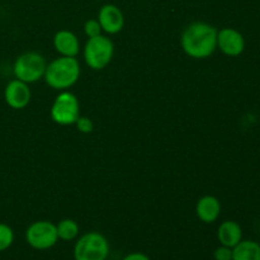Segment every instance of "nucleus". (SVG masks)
<instances>
[{
  "label": "nucleus",
  "mask_w": 260,
  "mask_h": 260,
  "mask_svg": "<svg viewBox=\"0 0 260 260\" xmlns=\"http://www.w3.org/2000/svg\"><path fill=\"white\" fill-rule=\"evenodd\" d=\"M46 66L47 65L42 55L37 52H27L15 60L13 73L18 80L29 84L43 78Z\"/></svg>",
  "instance_id": "39448f33"
},
{
  "label": "nucleus",
  "mask_w": 260,
  "mask_h": 260,
  "mask_svg": "<svg viewBox=\"0 0 260 260\" xmlns=\"http://www.w3.org/2000/svg\"><path fill=\"white\" fill-rule=\"evenodd\" d=\"M215 260H233V249L229 246H218L213 253Z\"/></svg>",
  "instance_id": "6ab92c4d"
},
{
  "label": "nucleus",
  "mask_w": 260,
  "mask_h": 260,
  "mask_svg": "<svg viewBox=\"0 0 260 260\" xmlns=\"http://www.w3.org/2000/svg\"><path fill=\"white\" fill-rule=\"evenodd\" d=\"M233 260H260V244L253 240H241L233 248Z\"/></svg>",
  "instance_id": "4468645a"
},
{
  "label": "nucleus",
  "mask_w": 260,
  "mask_h": 260,
  "mask_svg": "<svg viewBox=\"0 0 260 260\" xmlns=\"http://www.w3.org/2000/svg\"><path fill=\"white\" fill-rule=\"evenodd\" d=\"M217 32L213 25L205 22H194L182 33L180 45L189 57L207 58L217 48Z\"/></svg>",
  "instance_id": "f257e3e1"
},
{
  "label": "nucleus",
  "mask_w": 260,
  "mask_h": 260,
  "mask_svg": "<svg viewBox=\"0 0 260 260\" xmlns=\"http://www.w3.org/2000/svg\"><path fill=\"white\" fill-rule=\"evenodd\" d=\"M217 48L230 57L240 56L245 50L244 36L234 28H222L217 32Z\"/></svg>",
  "instance_id": "6e6552de"
},
{
  "label": "nucleus",
  "mask_w": 260,
  "mask_h": 260,
  "mask_svg": "<svg viewBox=\"0 0 260 260\" xmlns=\"http://www.w3.org/2000/svg\"><path fill=\"white\" fill-rule=\"evenodd\" d=\"M53 46L56 51L61 56L66 57H75L80 50V43H79L78 37L70 30H58L53 37Z\"/></svg>",
  "instance_id": "9b49d317"
},
{
  "label": "nucleus",
  "mask_w": 260,
  "mask_h": 260,
  "mask_svg": "<svg viewBox=\"0 0 260 260\" xmlns=\"http://www.w3.org/2000/svg\"><path fill=\"white\" fill-rule=\"evenodd\" d=\"M75 124L76 127H78L79 131L83 132V134H90L94 128V124L93 122H91V119L86 118V117H79V118L76 119Z\"/></svg>",
  "instance_id": "a211bd4d"
},
{
  "label": "nucleus",
  "mask_w": 260,
  "mask_h": 260,
  "mask_svg": "<svg viewBox=\"0 0 260 260\" xmlns=\"http://www.w3.org/2000/svg\"><path fill=\"white\" fill-rule=\"evenodd\" d=\"M84 32L88 36L89 38L96 37V36H101L102 27L99 24L98 19H88L84 24Z\"/></svg>",
  "instance_id": "f3484780"
},
{
  "label": "nucleus",
  "mask_w": 260,
  "mask_h": 260,
  "mask_svg": "<svg viewBox=\"0 0 260 260\" xmlns=\"http://www.w3.org/2000/svg\"><path fill=\"white\" fill-rule=\"evenodd\" d=\"M4 99L8 106L13 109H23L28 106L30 101V90L28 84L22 80L9 81L5 86Z\"/></svg>",
  "instance_id": "1a4fd4ad"
},
{
  "label": "nucleus",
  "mask_w": 260,
  "mask_h": 260,
  "mask_svg": "<svg viewBox=\"0 0 260 260\" xmlns=\"http://www.w3.org/2000/svg\"><path fill=\"white\" fill-rule=\"evenodd\" d=\"M196 213L198 218L205 223H212L218 218L221 213V203L213 196H205L201 198L196 206Z\"/></svg>",
  "instance_id": "f8f14e48"
},
{
  "label": "nucleus",
  "mask_w": 260,
  "mask_h": 260,
  "mask_svg": "<svg viewBox=\"0 0 260 260\" xmlns=\"http://www.w3.org/2000/svg\"><path fill=\"white\" fill-rule=\"evenodd\" d=\"M25 240L29 246L37 250L51 249L58 240L56 225L50 221H36L28 226L25 231Z\"/></svg>",
  "instance_id": "0eeeda50"
},
{
  "label": "nucleus",
  "mask_w": 260,
  "mask_h": 260,
  "mask_svg": "<svg viewBox=\"0 0 260 260\" xmlns=\"http://www.w3.org/2000/svg\"><path fill=\"white\" fill-rule=\"evenodd\" d=\"M79 101L70 91H62L56 96L51 107V118L61 126L74 124L79 118Z\"/></svg>",
  "instance_id": "423d86ee"
},
{
  "label": "nucleus",
  "mask_w": 260,
  "mask_h": 260,
  "mask_svg": "<svg viewBox=\"0 0 260 260\" xmlns=\"http://www.w3.org/2000/svg\"><path fill=\"white\" fill-rule=\"evenodd\" d=\"M13 241H14V233L12 228L5 223H0V253L9 249Z\"/></svg>",
  "instance_id": "dca6fc26"
},
{
  "label": "nucleus",
  "mask_w": 260,
  "mask_h": 260,
  "mask_svg": "<svg viewBox=\"0 0 260 260\" xmlns=\"http://www.w3.org/2000/svg\"><path fill=\"white\" fill-rule=\"evenodd\" d=\"M122 260H150V258L142 253H131L124 256Z\"/></svg>",
  "instance_id": "aec40b11"
},
{
  "label": "nucleus",
  "mask_w": 260,
  "mask_h": 260,
  "mask_svg": "<svg viewBox=\"0 0 260 260\" xmlns=\"http://www.w3.org/2000/svg\"><path fill=\"white\" fill-rule=\"evenodd\" d=\"M114 53L113 42L106 36L89 38L84 47V58L86 65L93 70H102L111 62Z\"/></svg>",
  "instance_id": "20e7f679"
},
{
  "label": "nucleus",
  "mask_w": 260,
  "mask_h": 260,
  "mask_svg": "<svg viewBox=\"0 0 260 260\" xmlns=\"http://www.w3.org/2000/svg\"><path fill=\"white\" fill-rule=\"evenodd\" d=\"M98 22L102 30L109 35L121 32L124 25V17L122 10L113 4H106L99 9Z\"/></svg>",
  "instance_id": "9d476101"
},
{
  "label": "nucleus",
  "mask_w": 260,
  "mask_h": 260,
  "mask_svg": "<svg viewBox=\"0 0 260 260\" xmlns=\"http://www.w3.org/2000/svg\"><path fill=\"white\" fill-rule=\"evenodd\" d=\"M56 231H57L58 239L63 241H71L79 235V225L74 220L65 218L56 225Z\"/></svg>",
  "instance_id": "2eb2a0df"
},
{
  "label": "nucleus",
  "mask_w": 260,
  "mask_h": 260,
  "mask_svg": "<svg viewBox=\"0 0 260 260\" xmlns=\"http://www.w3.org/2000/svg\"><path fill=\"white\" fill-rule=\"evenodd\" d=\"M217 239L221 245L229 246L233 249L243 240V230L241 226L235 221H223L217 230Z\"/></svg>",
  "instance_id": "ddd939ff"
},
{
  "label": "nucleus",
  "mask_w": 260,
  "mask_h": 260,
  "mask_svg": "<svg viewBox=\"0 0 260 260\" xmlns=\"http://www.w3.org/2000/svg\"><path fill=\"white\" fill-rule=\"evenodd\" d=\"M80 76V63L75 57L56 58L46 66L45 78L48 86L56 90H65L73 86Z\"/></svg>",
  "instance_id": "f03ea898"
},
{
  "label": "nucleus",
  "mask_w": 260,
  "mask_h": 260,
  "mask_svg": "<svg viewBox=\"0 0 260 260\" xmlns=\"http://www.w3.org/2000/svg\"><path fill=\"white\" fill-rule=\"evenodd\" d=\"M109 254V244L106 236L91 231L76 241L74 246L75 260H106Z\"/></svg>",
  "instance_id": "7ed1b4c3"
}]
</instances>
